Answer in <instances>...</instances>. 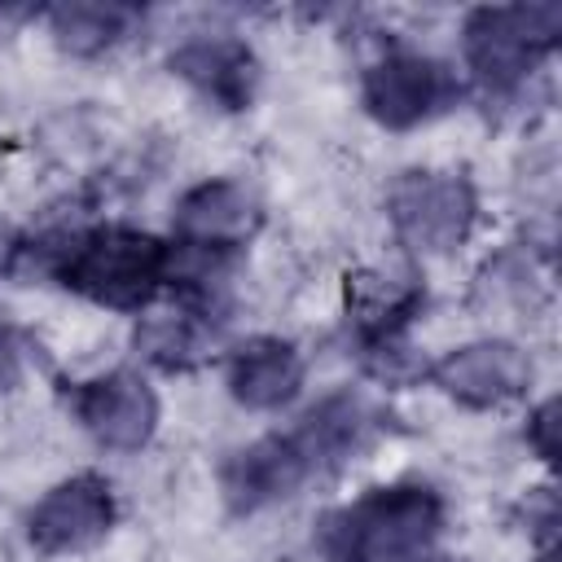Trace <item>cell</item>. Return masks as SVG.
Instances as JSON below:
<instances>
[{
  "instance_id": "obj_1",
  "label": "cell",
  "mask_w": 562,
  "mask_h": 562,
  "mask_svg": "<svg viewBox=\"0 0 562 562\" xmlns=\"http://www.w3.org/2000/svg\"><path fill=\"white\" fill-rule=\"evenodd\" d=\"M48 272L97 307L145 312L171 285V241L132 224L75 228L48 250Z\"/></svg>"
},
{
  "instance_id": "obj_2",
  "label": "cell",
  "mask_w": 562,
  "mask_h": 562,
  "mask_svg": "<svg viewBox=\"0 0 562 562\" xmlns=\"http://www.w3.org/2000/svg\"><path fill=\"white\" fill-rule=\"evenodd\" d=\"M443 531V496L404 479L369 487L321 522L325 562H422Z\"/></svg>"
},
{
  "instance_id": "obj_3",
  "label": "cell",
  "mask_w": 562,
  "mask_h": 562,
  "mask_svg": "<svg viewBox=\"0 0 562 562\" xmlns=\"http://www.w3.org/2000/svg\"><path fill=\"white\" fill-rule=\"evenodd\" d=\"M562 4H479L461 22V53L487 92L522 88L558 48Z\"/></svg>"
},
{
  "instance_id": "obj_4",
  "label": "cell",
  "mask_w": 562,
  "mask_h": 562,
  "mask_svg": "<svg viewBox=\"0 0 562 562\" xmlns=\"http://www.w3.org/2000/svg\"><path fill=\"white\" fill-rule=\"evenodd\" d=\"M386 220L395 237L417 255H452L479 224V193L465 171L413 167L386 189Z\"/></svg>"
},
{
  "instance_id": "obj_5",
  "label": "cell",
  "mask_w": 562,
  "mask_h": 562,
  "mask_svg": "<svg viewBox=\"0 0 562 562\" xmlns=\"http://www.w3.org/2000/svg\"><path fill=\"white\" fill-rule=\"evenodd\" d=\"M426 307V285L413 268H364L347 277V321L356 329L360 356L369 373L395 382L400 364L408 360L404 334Z\"/></svg>"
},
{
  "instance_id": "obj_6",
  "label": "cell",
  "mask_w": 562,
  "mask_h": 562,
  "mask_svg": "<svg viewBox=\"0 0 562 562\" xmlns=\"http://www.w3.org/2000/svg\"><path fill=\"white\" fill-rule=\"evenodd\" d=\"M461 101V79L430 53H386L360 75V105L386 132H408Z\"/></svg>"
},
{
  "instance_id": "obj_7",
  "label": "cell",
  "mask_w": 562,
  "mask_h": 562,
  "mask_svg": "<svg viewBox=\"0 0 562 562\" xmlns=\"http://www.w3.org/2000/svg\"><path fill=\"white\" fill-rule=\"evenodd\" d=\"M114 518H119L114 487L101 474L83 470V474H70V479L53 483L35 501V509L26 514V540L44 558L83 553V549H92L110 536Z\"/></svg>"
},
{
  "instance_id": "obj_8",
  "label": "cell",
  "mask_w": 562,
  "mask_h": 562,
  "mask_svg": "<svg viewBox=\"0 0 562 562\" xmlns=\"http://www.w3.org/2000/svg\"><path fill=\"white\" fill-rule=\"evenodd\" d=\"M259 224H263L259 198L241 180L211 176L180 193V202L171 211V233H176L171 241L184 250L237 259L255 241Z\"/></svg>"
},
{
  "instance_id": "obj_9",
  "label": "cell",
  "mask_w": 562,
  "mask_h": 562,
  "mask_svg": "<svg viewBox=\"0 0 562 562\" xmlns=\"http://www.w3.org/2000/svg\"><path fill=\"white\" fill-rule=\"evenodd\" d=\"M426 378L461 408H501L531 386V360L509 338H474L426 364Z\"/></svg>"
},
{
  "instance_id": "obj_10",
  "label": "cell",
  "mask_w": 562,
  "mask_h": 562,
  "mask_svg": "<svg viewBox=\"0 0 562 562\" xmlns=\"http://www.w3.org/2000/svg\"><path fill=\"white\" fill-rule=\"evenodd\" d=\"M70 413L110 452H140L158 430V395L132 369H110L75 382Z\"/></svg>"
},
{
  "instance_id": "obj_11",
  "label": "cell",
  "mask_w": 562,
  "mask_h": 562,
  "mask_svg": "<svg viewBox=\"0 0 562 562\" xmlns=\"http://www.w3.org/2000/svg\"><path fill=\"white\" fill-rule=\"evenodd\" d=\"M307 479H316V465L294 430L259 435L220 465V492L233 514H259L277 501H290Z\"/></svg>"
},
{
  "instance_id": "obj_12",
  "label": "cell",
  "mask_w": 562,
  "mask_h": 562,
  "mask_svg": "<svg viewBox=\"0 0 562 562\" xmlns=\"http://www.w3.org/2000/svg\"><path fill=\"white\" fill-rule=\"evenodd\" d=\"M171 75L184 79L202 101H211L224 114H241L255 105L263 66L255 48L237 35H193L167 57Z\"/></svg>"
},
{
  "instance_id": "obj_13",
  "label": "cell",
  "mask_w": 562,
  "mask_h": 562,
  "mask_svg": "<svg viewBox=\"0 0 562 562\" xmlns=\"http://www.w3.org/2000/svg\"><path fill=\"white\" fill-rule=\"evenodd\" d=\"M303 378H307L303 351L277 334L246 338L241 347L228 351V364H224L228 395L250 413H277L294 404V395L303 391Z\"/></svg>"
},
{
  "instance_id": "obj_14",
  "label": "cell",
  "mask_w": 562,
  "mask_h": 562,
  "mask_svg": "<svg viewBox=\"0 0 562 562\" xmlns=\"http://www.w3.org/2000/svg\"><path fill=\"white\" fill-rule=\"evenodd\" d=\"M373 422H378L373 404H369L360 391L342 386V391H329L325 400H316L290 430H294L299 443L307 448L316 474H325V470L342 465V461L369 439Z\"/></svg>"
},
{
  "instance_id": "obj_15",
  "label": "cell",
  "mask_w": 562,
  "mask_h": 562,
  "mask_svg": "<svg viewBox=\"0 0 562 562\" xmlns=\"http://www.w3.org/2000/svg\"><path fill=\"white\" fill-rule=\"evenodd\" d=\"M44 18H48V31H53L61 53L101 57V53L119 48L145 13L136 4H114V0H70V4L48 9Z\"/></svg>"
},
{
  "instance_id": "obj_16",
  "label": "cell",
  "mask_w": 562,
  "mask_h": 562,
  "mask_svg": "<svg viewBox=\"0 0 562 562\" xmlns=\"http://www.w3.org/2000/svg\"><path fill=\"white\" fill-rule=\"evenodd\" d=\"M211 338H215L211 303H198V299H184L180 312L149 316V321L136 325V347L145 351V360H154V364L167 369V373L193 369V364L206 356Z\"/></svg>"
},
{
  "instance_id": "obj_17",
  "label": "cell",
  "mask_w": 562,
  "mask_h": 562,
  "mask_svg": "<svg viewBox=\"0 0 562 562\" xmlns=\"http://www.w3.org/2000/svg\"><path fill=\"white\" fill-rule=\"evenodd\" d=\"M527 448L544 465L558 461V395H549V400H540L531 408V417H527Z\"/></svg>"
},
{
  "instance_id": "obj_18",
  "label": "cell",
  "mask_w": 562,
  "mask_h": 562,
  "mask_svg": "<svg viewBox=\"0 0 562 562\" xmlns=\"http://www.w3.org/2000/svg\"><path fill=\"white\" fill-rule=\"evenodd\" d=\"M522 514H527V531L540 540V549H553V536H558V496H553V487L527 492Z\"/></svg>"
},
{
  "instance_id": "obj_19",
  "label": "cell",
  "mask_w": 562,
  "mask_h": 562,
  "mask_svg": "<svg viewBox=\"0 0 562 562\" xmlns=\"http://www.w3.org/2000/svg\"><path fill=\"white\" fill-rule=\"evenodd\" d=\"M26 356H31L26 334H22L18 325L0 321V395L13 391V386L22 382V373H26Z\"/></svg>"
},
{
  "instance_id": "obj_20",
  "label": "cell",
  "mask_w": 562,
  "mask_h": 562,
  "mask_svg": "<svg viewBox=\"0 0 562 562\" xmlns=\"http://www.w3.org/2000/svg\"><path fill=\"white\" fill-rule=\"evenodd\" d=\"M18 255H22V237L0 220V277H9L18 268Z\"/></svg>"
},
{
  "instance_id": "obj_21",
  "label": "cell",
  "mask_w": 562,
  "mask_h": 562,
  "mask_svg": "<svg viewBox=\"0 0 562 562\" xmlns=\"http://www.w3.org/2000/svg\"><path fill=\"white\" fill-rule=\"evenodd\" d=\"M536 562H558V553H553V549H540V558H536Z\"/></svg>"
},
{
  "instance_id": "obj_22",
  "label": "cell",
  "mask_w": 562,
  "mask_h": 562,
  "mask_svg": "<svg viewBox=\"0 0 562 562\" xmlns=\"http://www.w3.org/2000/svg\"><path fill=\"white\" fill-rule=\"evenodd\" d=\"M422 562H461V558H430V553H426Z\"/></svg>"
}]
</instances>
